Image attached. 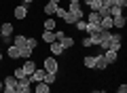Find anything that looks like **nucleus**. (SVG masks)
Masks as SVG:
<instances>
[{"instance_id":"f257e3e1","label":"nucleus","mask_w":127,"mask_h":93,"mask_svg":"<svg viewBox=\"0 0 127 93\" xmlns=\"http://www.w3.org/2000/svg\"><path fill=\"white\" fill-rule=\"evenodd\" d=\"M83 17H85V13H83V6H81V4H68L64 21L70 23V26H74V23H76L78 19H83Z\"/></svg>"},{"instance_id":"f03ea898","label":"nucleus","mask_w":127,"mask_h":93,"mask_svg":"<svg viewBox=\"0 0 127 93\" xmlns=\"http://www.w3.org/2000/svg\"><path fill=\"white\" fill-rule=\"evenodd\" d=\"M106 49L117 51V53L123 49V36H121V32H110V38L106 40Z\"/></svg>"},{"instance_id":"7ed1b4c3","label":"nucleus","mask_w":127,"mask_h":93,"mask_svg":"<svg viewBox=\"0 0 127 93\" xmlns=\"http://www.w3.org/2000/svg\"><path fill=\"white\" fill-rule=\"evenodd\" d=\"M42 70L45 72H49V74H57V70H59V62H57V57H47L45 62H42Z\"/></svg>"},{"instance_id":"20e7f679","label":"nucleus","mask_w":127,"mask_h":93,"mask_svg":"<svg viewBox=\"0 0 127 93\" xmlns=\"http://www.w3.org/2000/svg\"><path fill=\"white\" fill-rule=\"evenodd\" d=\"M2 85H4V89H2V93H13L15 89H17V78H15L13 74H11V76H4V80H2Z\"/></svg>"},{"instance_id":"39448f33","label":"nucleus","mask_w":127,"mask_h":93,"mask_svg":"<svg viewBox=\"0 0 127 93\" xmlns=\"http://www.w3.org/2000/svg\"><path fill=\"white\" fill-rule=\"evenodd\" d=\"M45 76H47V72L42 70V68H36V70L32 72L28 78H30V83H32V85H36V83H42V80H45Z\"/></svg>"},{"instance_id":"423d86ee","label":"nucleus","mask_w":127,"mask_h":93,"mask_svg":"<svg viewBox=\"0 0 127 93\" xmlns=\"http://www.w3.org/2000/svg\"><path fill=\"white\" fill-rule=\"evenodd\" d=\"M49 51H51V57H62V55L66 53V51H64V47H62V44L57 42V40L49 44Z\"/></svg>"},{"instance_id":"0eeeda50","label":"nucleus","mask_w":127,"mask_h":93,"mask_svg":"<svg viewBox=\"0 0 127 93\" xmlns=\"http://www.w3.org/2000/svg\"><path fill=\"white\" fill-rule=\"evenodd\" d=\"M36 68H38V66H36V62H34V59H26V63L21 66V70H23V74H26V76H30Z\"/></svg>"},{"instance_id":"6e6552de","label":"nucleus","mask_w":127,"mask_h":93,"mask_svg":"<svg viewBox=\"0 0 127 93\" xmlns=\"http://www.w3.org/2000/svg\"><path fill=\"white\" fill-rule=\"evenodd\" d=\"M13 15H15V19H26L28 17V6L26 4H19V6H15V11H13Z\"/></svg>"},{"instance_id":"1a4fd4ad","label":"nucleus","mask_w":127,"mask_h":93,"mask_svg":"<svg viewBox=\"0 0 127 93\" xmlns=\"http://www.w3.org/2000/svg\"><path fill=\"white\" fill-rule=\"evenodd\" d=\"M102 55H104V59H106L108 66H110V63H117V59H119V53H117V51H110V49H106Z\"/></svg>"},{"instance_id":"9d476101","label":"nucleus","mask_w":127,"mask_h":93,"mask_svg":"<svg viewBox=\"0 0 127 93\" xmlns=\"http://www.w3.org/2000/svg\"><path fill=\"white\" fill-rule=\"evenodd\" d=\"M125 23H127L125 15H119V17H112V30H123V28H125Z\"/></svg>"},{"instance_id":"9b49d317","label":"nucleus","mask_w":127,"mask_h":93,"mask_svg":"<svg viewBox=\"0 0 127 93\" xmlns=\"http://www.w3.org/2000/svg\"><path fill=\"white\" fill-rule=\"evenodd\" d=\"M0 36L4 38V36H13V23H0Z\"/></svg>"},{"instance_id":"f8f14e48","label":"nucleus","mask_w":127,"mask_h":93,"mask_svg":"<svg viewBox=\"0 0 127 93\" xmlns=\"http://www.w3.org/2000/svg\"><path fill=\"white\" fill-rule=\"evenodd\" d=\"M32 91H34V93H51V85H47V83H36L34 87H32Z\"/></svg>"},{"instance_id":"ddd939ff","label":"nucleus","mask_w":127,"mask_h":93,"mask_svg":"<svg viewBox=\"0 0 127 93\" xmlns=\"http://www.w3.org/2000/svg\"><path fill=\"white\" fill-rule=\"evenodd\" d=\"M6 57L9 59H19V47L9 44V47H6Z\"/></svg>"},{"instance_id":"4468645a","label":"nucleus","mask_w":127,"mask_h":93,"mask_svg":"<svg viewBox=\"0 0 127 93\" xmlns=\"http://www.w3.org/2000/svg\"><path fill=\"white\" fill-rule=\"evenodd\" d=\"M100 28L102 30H112V17H110V15H104V17L100 19Z\"/></svg>"},{"instance_id":"2eb2a0df","label":"nucleus","mask_w":127,"mask_h":93,"mask_svg":"<svg viewBox=\"0 0 127 93\" xmlns=\"http://www.w3.org/2000/svg\"><path fill=\"white\" fill-rule=\"evenodd\" d=\"M59 44L64 47V51H68V49H72V47H74V38H72V36H64V38L59 40Z\"/></svg>"},{"instance_id":"dca6fc26","label":"nucleus","mask_w":127,"mask_h":93,"mask_svg":"<svg viewBox=\"0 0 127 93\" xmlns=\"http://www.w3.org/2000/svg\"><path fill=\"white\" fill-rule=\"evenodd\" d=\"M108 68V63H106V59H104V55H95V70H106Z\"/></svg>"},{"instance_id":"f3484780","label":"nucleus","mask_w":127,"mask_h":93,"mask_svg":"<svg viewBox=\"0 0 127 93\" xmlns=\"http://www.w3.org/2000/svg\"><path fill=\"white\" fill-rule=\"evenodd\" d=\"M100 19H102V15L95 13V11H89V13H87V23H97V26H100Z\"/></svg>"},{"instance_id":"a211bd4d","label":"nucleus","mask_w":127,"mask_h":93,"mask_svg":"<svg viewBox=\"0 0 127 93\" xmlns=\"http://www.w3.org/2000/svg\"><path fill=\"white\" fill-rule=\"evenodd\" d=\"M42 26H45V30H47V32H53V30H57V23H55V17H47Z\"/></svg>"},{"instance_id":"6ab92c4d","label":"nucleus","mask_w":127,"mask_h":93,"mask_svg":"<svg viewBox=\"0 0 127 93\" xmlns=\"http://www.w3.org/2000/svg\"><path fill=\"white\" fill-rule=\"evenodd\" d=\"M26 42H28V36H23V34L13 36V44L15 47H26Z\"/></svg>"},{"instance_id":"aec40b11","label":"nucleus","mask_w":127,"mask_h":93,"mask_svg":"<svg viewBox=\"0 0 127 93\" xmlns=\"http://www.w3.org/2000/svg\"><path fill=\"white\" fill-rule=\"evenodd\" d=\"M32 53H34V51H32L30 47H19V57H23V59H32Z\"/></svg>"},{"instance_id":"412c9836","label":"nucleus","mask_w":127,"mask_h":93,"mask_svg":"<svg viewBox=\"0 0 127 93\" xmlns=\"http://www.w3.org/2000/svg\"><path fill=\"white\" fill-rule=\"evenodd\" d=\"M83 63H85V68L93 70V68H95V55H87V57L83 59Z\"/></svg>"},{"instance_id":"4be33fe9","label":"nucleus","mask_w":127,"mask_h":93,"mask_svg":"<svg viewBox=\"0 0 127 93\" xmlns=\"http://www.w3.org/2000/svg\"><path fill=\"white\" fill-rule=\"evenodd\" d=\"M42 13H45L47 17H53V13H55V4H51V2H47V4L42 6Z\"/></svg>"},{"instance_id":"5701e85b","label":"nucleus","mask_w":127,"mask_h":93,"mask_svg":"<svg viewBox=\"0 0 127 93\" xmlns=\"http://www.w3.org/2000/svg\"><path fill=\"white\" fill-rule=\"evenodd\" d=\"M42 42H47V44H51V42H55V34L53 32H42Z\"/></svg>"},{"instance_id":"b1692460","label":"nucleus","mask_w":127,"mask_h":93,"mask_svg":"<svg viewBox=\"0 0 127 93\" xmlns=\"http://www.w3.org/2000/svg\"><path fill=\"white\" fill-rule=\"evenodd\" d=\"M102 6H104V4H102V0H91L87 9H89V11H95V13H97V11H100Z\"/></svg>"},{"instance_id":"393cba45","label":"nucleus","mask_w":127,"mask_h":93,"mask_svg":"<svg viewBox=\"0 0 127 93\" xmlns=\"http://www.w3.org/2000/svg\"><path fill=\"white\" fill-rule=\"evenodd\" d=\"M108 15H110V17H119V15H123V9H119V6H110V9H108Z\"/></svg>"},{"instance_id":"a878e982","label":"nucleus","mask_w":127,"mask_h":93,"mask_svg":"<svg viewBox=\"0 0 127 93\" xmlns=\"http://www.w3.org/2000/svg\"><path fill=\"white\" fill-rule=\"evenodd\" d=\"M55 17H57V19H64V17H66V9H64V6H55Z\"/></svg>"},{"instance_id":"bb28decb","label":"nucleus","mask_w":127,"mask_h":93,"mask_svg":"<svg viewBox=\"0 0 127 93\" xmlns=\"http://www.w3.org/2000/svg\"><path fill=\"white\" fill-rule=\"evenodd\" d=\"M55 80H57V74H49V72H47V76H45V80H42V83H47V85H55Z\"/></svg>"},{"instance_id":"cd10ccee","label":"nucleus","mask_w":127,"mask_h":93,"mask_svg":"<svg viewBox=\"0 0 127 93\" xmlns=\"http://www.w3.org/2000/svg\"><path fill=\"white\" fill-rule=\"evenodd\" d=\"M26 47H30L32 51H36V47H38V38H28V42H26Z\"/></svg>"},{"instance_id":"c85d7f7f","label":"nucleus","mask_w":127,"mask_h":93,"mask_svg":"<svg viewBox=\"0 0 127 93\" xmlns=\"http://www.w3.org/2000/svg\"><path fill=\"white\" fill-rule=\"evenodd\" d=\"M74 28H76V30H81V32H85V28H87V21H85V19H78V21L74 23Z\"/></svg>"},{"instance_id":"c756f323","label":"nucleus","mask_w":127,"mask_h":93,"mask_svg":"<svg viewBox=\"0 0 127 93\" xmlns=\"http://www.w3.org/2000/svg\"><path fill=\"white\" fill-rule=\"evenodd\" d=\"M13 76H15V78H26V74H23V70H21V68H15V72H13Z\"/></svg>"},{"instance_id":"7c9ffc66","label":"nucleus","mask_w":127,"mask_h":93,"mask_svg":"<svg viewBox=\"0 0 127 93\" xmlns=\"http://www.w3.org/2000/svg\"><path fill=\"white\" fill-rule=\"evenodd\" d=\"M53 34H55V40H57V42L66 36V34H64V30H59V28H57V30H53Z\"/></svg>"},{"instance_id":"2f4dec72","label":"nucleus","mask_w":127,"mask_h":93,"mask_svg":"<svg viewBox=\"0 0 127 93\" xmlns=\"http://www.w3.org/2000/svg\"><path fill=\"white\" fill-rule=\"evenodd\" d=\"M114 6H119V9H125V6H127V0H114Z\"/></svg>"},{"instance_id":"473e14b6","label":"nucleus","mask_w":127,"mask_h":93,"mask_svg":"<svg viewBox=\"0 0 127 93\" xmlns=\"http://www.w3.org/2000/svg\"><path fill=\"white\" fill-rule=\"evenodd\" d=\"M117 93H127V85L121 83V85H119V89H117Z\"/></svg>"},{"instance_id":"72a5a7b5","label":"nucleus","mask_w":127,"mask_h":93,"mask_svg":"<svg viewBox=\"0 0 127 93\" xmlns=\"http://www.w3.org/2000/svg\"><path fill=\"white\" fill-rule=\"evenodd\" d=\"M83 47H87V49H89V47H93V44H91V40H89V36L83 40Z\"/></svg>"},{"instance_id":"f704fd0d","label":"nucleus","mask_w":127,"mask_h":93,"mask_svg":"<svg viewBox=\"0 0 127 93\" xmlns=\"http://www.w3.org/2000/svg\"><path fill=\"white\" fill-rule=\"evenodd\" d=\"M13 93H30V91H26V89H23V87H19V85H17V89H15Z\"/></svg>"},{"instance_id":"c9c22d12","label":"nucleus","mask_w":127,"mask_h":93,"mask_svg":"<svg viewBox=\"0 0 127 93\" xmlns=\"http://www.w3.org/2000/svg\"><path fill=\"white\" fill-rule=\"evenodd\" d=\"M51 4H55V6H59V2H62V0H49Z\"/></svg>"},{"instance_id":"e433bc0d","label":"nucleus","mask_w":127,"mask_h":93,"mask_svg":"<svg viewBox=\"0 0 127 93\" xmlns=\"http://www.w3.org/2000/svg\"><path fill=\"white\" fill-rule=\"evenodd\" d=\"M32 2H34V0H21V4H26V6H28V4H32Z\"/></svg>"},{"instance_id":"4c0bfd02","label":"nucleus","mask_w":127,"mask_h":93,"mask_svg":"<svg viewBox=\"0 0 127 93\" xmlns=\"http://www.w3.org/2000/svg\"><path fill=\"white\" fill-rule=\"evenodd\" d=\"M70 4H81V0H70Z\"/></svg>"},{"instance_id":"58836bf2","label":"nucleus","mask_w":127,"mask_h":93,"mask_svg":"<svg viewBox=\"0 0 127 93\" xmlns=\"http://www.w3.org/2000/svg\"><path fill=\"white\" fill-rule=\"evenodd\" d=\"M0 62H2V49H0Z\"/></svg>"},{"instance_id":"ea45409f","label":"nucleus","mask_w":127,"mask_h":93,"mask_svg":"<svg viewBox=\"0 0 127 93\" xmlns=\"http://www.w3.org/2000/svg\"><path fill=\"white\" fill-rule=\"evenodd\" d=\"M30 93H34V91H30Z\"/></svg>"}]
</instances>
